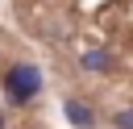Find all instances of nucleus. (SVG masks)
I'll return each mask as SVG.
<instances>
[{"instance_id": "1", "label": "nucleus", "mask_w": 133, "mask_h": 129, "mask_svg": "<svg viewBox=\"0 0 133 129\" xmlns=\"http://www.w3.org/2000/svg\"><path fill=\"white\" fill-rule=\"evenodd\" d=\"M37 87H42V75H37L33 67H12V71L4 75V92H8L17 104L33 100V96H37Z\"/></svg>"}, {"instance_id": "2", "label": "nucleus", "mask_w": 133, "mask_h": 129, "mask_svg": "<svg viewBox=\"0 0 133 129\" xmlns=\"http://www.w3.org/2000/svg\"><path fill=\"white\" fill-rule=\"evenodd\" d=\"M62 112H66V121H71V125H79V129H91V125H96L91 108H87V104H79V100H66V104H62Z\"/></svg>"}, {"instance_id": "3", "label": "nucleus", "mask_w": 133, "mask_h": 129, "mask_svg": "<svg viewBox=\"0 0 133 129\" xmlns=\"http://www.w3.org/2000/svg\"><path fill=\"white\" fill-rule=\"evenodd\" d=\"M83 67L100 75V71H108V54H104V50H91V54H83Z\"/></svg>"}, {"instance_id": "4", "label": "nucleus", "mask_w": 133, "mask_h": 129, "mask_svg": "<svg viewBox=\"0 0 133 129\" xmlns=\"http://www.w3.org/2000/svg\"><path fill=\"white\" fill-rule=\"evenodd\" d=\"M116 129H133V112H121L116 117Z\"/></svg>"}, {"instance_id": "5", "label": "nucleus", "mask_w": 133, "mask_h": 129, "mask_svg": "<svg viewBox=\"0 0 133 129\" xmlns=\"http://www.w3.org/2000/svg\"><path fill=\"white\" fill-rule=\"evenodd\" d=\"M0 129H4V117H0Z\"/></svg>"}]
</instances>
